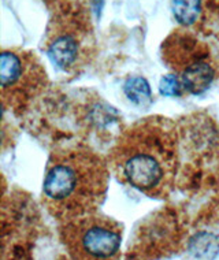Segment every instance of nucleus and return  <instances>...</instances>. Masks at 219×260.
Instances as JSON below:
<instances>
[{"label":"nucleus","mask_w":219,"mask_h":260,"mask_svg":"<svg viewBox=\"0 0 219 260\" xmlns=\"http://www.w3.org/2000/svg\"><path fill=\"white\" fill-rule=\"evenodd\" d=\"M118 178L149 198L170 192L178 170V141L169 121L148 118L128 129L111 153Z\"/></svg>","instance_id":"obj_1"},{"label":"nucleus","mask_w":219,"mask_h":260,"mask_svg":"<svg viewBox=\"0 0 219 260\" xmlns=\"http://www.w3.org/2000/svg\"><path fill=\"white\" fill-rule=\"evenodd\" d=\"M108 188V169L89 149L56 151L49 159L43 200L48 211L62 222L95 214Z\"/></svg>","instance_id":"obj_2"},{"label":"nucleus","mask_w":219,"mask_h":260,"mask_svg":"<svg viewBox=\"0 0 219 260\" xmlns=\"http://www.w3.org/2000/svg\"><path fill=\"white\" fill-rule=\"evenodd\" d=\"M60 238L70 260H118L121 255L122 226L96 212L63 222Z\"/></svg>","instance_id":"obj_3"},{"label":"nucleus","mask_w":219,"mask_h":260,"mask_svg":"<svg viewBox=\"0 0 219 260\" xmlns=\"http://www.w3.org/2000/svg\"><path fill=\"white\" fill-rule=\"evenodd\" d=\"M45 73L36 62V59L27 52L3 51L0 58V85L5 100L11 94L27 93L40 86Z\"/></svg>","instance_id":"obj_4"},{"label":"nucleus","mask_w":219,"mask_h":260,"mask_svg":"<svg viewBox=\"0 0 219 260\" xmlns=\"http://www.w3.org/2000/svg\"><path fill=\"white\" fill-rule=\"evenodd\" d=\"M179 78L183 89L192 94H201L210 88L214 80V69L206 60L197 59L185 66Z\"/></svg>","instance_id":"obj_5"},{"label":"nucleus","mask_w":219,"mask_h":260,"mask_svg":"<svg viewBox=\"0 0 219 260\" xmlns=\"http://www.w3.org/2000/svg\"><path fill=\"white\" fill-rule=\"evenodd\" d=\"M80 45L72 35H62L48 47V56L59 69L66 70L77 60Z\"/></svg>","instance_id":"obj_6"},{"label":"nucleus","mask_w":219,"mask_h":260,"mask_svg":"<svg viewBox=\"0 0 219 260\" xmlns=\"http://www.w3.org/2000/svg\"><path fill=\"white\" fill-rule=\"evenodd\" d=\"M200 11V0H173V14L181 25L189 26L196 22Z\"/></svg>","instance_id":"obj_7"},{"label":"nucleus","mask_w":219,"mask_h":260,"mask_svg":"<svg viewBox=\"0 0 219 260\" xmlns=\"http://www.w3.org/2000/svg\"><path fill=\"white\" fill-rule=\"evenodd\" d=\"M123 90L130 102H133V103L144 106L151 102V88L145 78L132 77L125 82Z\"/></svg>","instance_id":"obj_8"},{"label":"nucleus","mask_w":219,"mask_h":260,"mask_svg":"<svg viewBox=\"0 0 219 260\" xmlns=\"http://www.w3.org/2000/svg\"><path fill=\"white\" fill-rule=\"evenodd\" d=\"M182 82H181V78H178L177 76H166L162 78L161 85H159V89H161V93L165 94V96H179L181 94V90H182Z\"/></svg>","instance_id":"obj_9"}]
</instances>
